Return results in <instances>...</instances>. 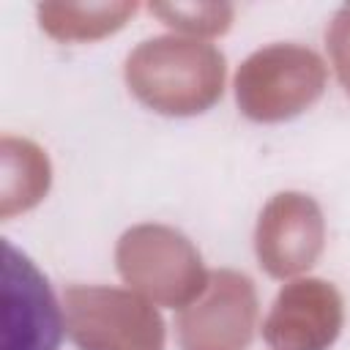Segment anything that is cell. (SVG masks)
I'll return each instance as SVG.
<instances>
[{"label": "cell", "mask_w": 350, "mask_h": 350, "mask_svg": "<svg viewBox=\"0 0 350 350\" xmlns=\"http://www.w3.org/2000/svg\"><path fill=\"white\" fill-rule=\"evenodd\" d=\"M129 90L153 112L189 118L211 109L227 79L224 55L200 38L156 36L142 41L123 66Z\"/></svg>", "instance_id": "obj_1"}, {"label": "cell", "mask_w": 350, "mask_h": 350, "mask_svg": "<svg viewBox=\"0 0 350 350\" xmlns=\"http://www.w3.org/2000/svg\"><path fill=\"white\" fill-rule=\"evenodd\" d=\"M120 279L156 306L183 309L202 295L211 273L197 246L175 227L137 224L115 246Z\"/></svg>", "instance_id": "obj_2"}, {"label": "cell", "mask_w": 350, "mask_h": 350, "mask_svg": "<svg viewBox=\"0 0 350 350\" xmlns=\"http://www.w3.org/2000/svg\"><path fill=\"white\" fill-rule=\"evenodd\" d=\"M323 57L301 44H271L252 52L235 74L238 109L257 123H279L309 109L325 90Z\"/></svg>", "instance_id": "obj_3"}, {"label": "cell", "mask_w": 350, "mask_h": 350, "mask_svg": "<svg viewBox=\"0 0 350 350\" xmlns=\"http://www.w3.org/2000/svg\"><path fill=\"white\" fill-rule=\"evenodd\" d=\"M63 306L66 331L79 350H164V320L134 290L71 284Z\"/></svg>", "instance_id": "obj_4"}, {"label": "cell", "mask_w": 350, "mask_h": 350, "mask_svg": "<svg viewBox=\"0 0 350 350\" xmlns=\"http://www.w3.org/2000/svg\"><path fill=\"white\" fill-rule=\"evenodd\" d=\"M257 325V293L246 273L219 268L197 301L180 309V350H249Z\"/></svg>", "instance_id": "obj_5"}, {"label": "cell", "mask_w": 350, "mask_h": 350, "mask_svg": "<svg viewBox=\"0 0 350 350\" xmlns=\"http://www.w3.org/2000/svg\"><path fill=\"white\" fill-rule=\"evenodd\" d=\"M325 246V219L320 205L304 191H279L260 211L254 252L260 268L273 279L309 271Z\"/></svg>", "instance_id": "obj_6"}, {"label": "cell", "mask_w": 350, "mask_h": 350, "mask_svg": "<svg viewBox=\"0 0 350 350\" xmlns=\"http://www.w3.org/2000/svg\"><path fill=\"white\" fill-rule=\"evenodd\" d=\"M345 325V301L325 279L287 282L265 323L262 339L271 350H328Z\"/></svg>", "instance_id": "obj_7"}, {"label": "cell", "mask_w": 350, "mask_h": 350, "mask_svg": "<svg viewBox=\"0 0 350 350\" xmlns=\"http://www.w3.org/2000/svg\"><path fill=\"white\" fill-rule=\"evenodd\" d=\"M5 262L14 268V271L5 268V279L11 284H16V290L22 293L19 304L14 295L5 293L8 312L19 314V331H22V339L11 350H57L60 312H57V304H55V295H52L46 279L11 243H5Z\"/></svg>", "instance_id": "obj_8"}, {"label": "cell", "mask_w": 350, "mask_h": 350, "mask_svg": "<svg viewBox=\"0 0 350 350\" xmlns=\"http://www.w3.org/2000/svg\"><path fill=\"white\" fill-rule=\"evenodd\" d=\"M0 216L11 219L14 213L30 211L49 191L52 170L46 153L30 139L3 137L0 142Z\"/></svg>", "instance_id": "obj_9"}, {"label": "cell", "mask_w": 350, "mask_h": 350, "mask_svg": "<svg viewBox=\"0 0 350 350\" xmlns=\"http://www.w3.org/2000/svg\"><path fill=\"white\" fill-rule=\"evenodd\" d=\"M137 3H38V25L55 41H96L120 30Z\"/></svg>", "instance_id": "obj_10"}, {"label": "cell", "mask_w": 350, "mask_h": 350, "mask_svg": "<svg viewBox=\"0 0 350 350\" xmlns=\"http://www.w3.org/2000/svg\"><path fill=\"white\" fill-rule=\"evenodd\" d=\"M148 11L189 38L221 36L232 22V5L227 3H150Z\"/></svg>", "instance_id": "obj_11"}, {"label": "cell", "mask_w": 350, "mask_h": 350, "mask_svg": "<svg viewBox=\"0 0 350 350\" xmlns=\"http://www.w3.org/2000/svg\"><path fill=\"white\" fill-rule=\"evenodd\" d=\"M325 46H328L331 63L336 68V77H339L345 93L350 96V3L334 14V19L325 30Z\"/></svg>", "instance_id": "obj_12"}]
</instances>
